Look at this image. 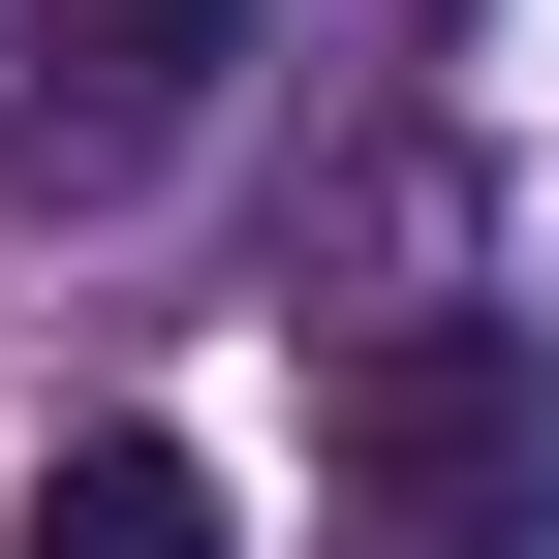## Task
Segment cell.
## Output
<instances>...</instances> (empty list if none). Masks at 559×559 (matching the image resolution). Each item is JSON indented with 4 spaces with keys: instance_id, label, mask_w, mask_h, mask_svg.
Wrapping results in <instances>:
<instances>
[{
    "instance_id": "6da1fadb",
    "label": "cell",
    "mask_w": 559,
    "mask_h": 559,
    "mask_svg": "<svg viewBox=\"0 0 559 559\" xmlns=\"http://www.w3.org/2000/svg\"><path fill=\"white\" fill-rule=\"evenodd\" d=\"M311 559H559V342L528 311H373L311 373Z\"/></svg>"
},
{
    "instance_id": "7a4b0ae2",
    "label": "cell",
    "mask_w": 559,
    "mask_h": 559,
    "mask_svg": "<svg viewBox=\"0 0 559 559\" xmlns=\"http://www.w3.org/2000/svg\"><path fill=\"white\" fill-rule=\"evenodd\" d=\"M218 62H249V0H0V187H156L187 124H218Z\"/></svg>"
},
{
    "instance_id": "3957f363",
    "label": "cell",
    "mask_w": 559,
    "mask_h": 559,
    "mask_svg": "<svg viewBox=\"0 0 559 559\" xmlns=\"http://www.w3.org/2000/svg\"><path fill=\"white\" fill-rule=\"evenodd\" d=\"M0 559H218V466L187 436H62L32 498H0Z\"/></svg>"
}]
</instances>
